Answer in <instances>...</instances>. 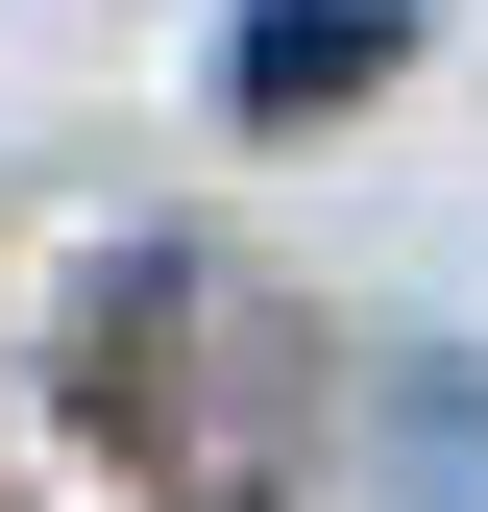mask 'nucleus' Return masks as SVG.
Here are the masks:
<instances>
[{"mask_svg": "<svg viewBox=\"0 0 488 512\" xmlns=\"http://www.w3.org/2000/svg\"><path fill=\"white\" fill-rule=\"evenodd\" d=\"M391 49V0H293V25H244V98H318V74H366Z\"/></svg>", "mask_w": 488, "mask_h": 512, "instance_id": "nucleus-1", "label": "nucleus"}]
</instances>
